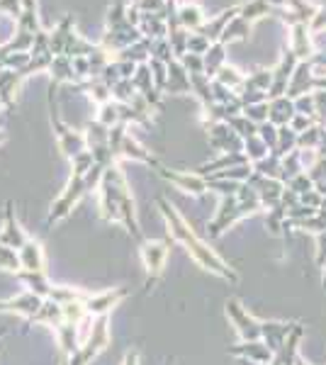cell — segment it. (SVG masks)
<instances>
[{
	"label": "cell",
	"mask_w": 326,
	"mask_h": 365,
	"mask_svg": "<svg viewBox=\"0 0 326 365\" xmlns=\"http://www.w3.org/2000/svg\"><path fill=\"white\" fill-rule=\"evenodd\" d=\"M100 192V215L105 222H122L127 227V232L139 241H144V234L139 229V220H136V210H134V197L129 192L127 178L120 170L117 163L105 168L103 180L98 185Z\"/></svg>",
	"instance_id": "obj_1"
},
{
	"label": "cell",
	"mask_w": 326,
	"mask_h": 365,
	"mask_svg": "<svg viewBox=\"0 0 326 365\" xmlns=\"http://www.w3.org/2000/svg\"><path fill=\"white\" fill-rule=\"evenodd\" d=\"M285 187H290V190H292V192H297V195H305V192L314 190V182H312V178H310V175H307V170H305V173L295 175V178L290 180Z\"/></svg>",
	"instance_id": "obj_45"
},
{
	"label": "cell",
	"mask_w": 326,
	"mask_h": 365,
	"mask_svg": "<svg viewBox=\"0 0 326 365\" xmlns=\"http://www.w3.org/2000/svg\"><path fill=\"white\" fill-rule=\"evenodd\" d=\"M210 146L219 154H241L244 151V139L231 129L227 122L210 125Z\"/></svg>",
	"instance_id": "obj_6"
},
{
	"label": "cell",
	"mask_w": 326,
	"mask_h": 365,
	"mask_svg": "<svg viewBox=\"0 0 326 365\" xmlns=\"http://www.w3.org/2000/svg\"><path fill=\"white\" fill-rule=\"evenodd\" d=\"M86 144L88 149H100V146H108L110 144V127L100 125L98 120H91L86 127Z\"/></svg>",
	"instance_id": "obj_28"
},
{
	"label": "cell",
	"mask_w": 326,
	"mask_h": 365,
	"mask_svg": "<svg viewBox=\"0 0 326 365\" xmlns=\"http://www.w3.org/2000/svg\"><path fill=\"white\" fill-rule=\"evenodd\" d=\"M88 192V185H86V178L83 175H71L66 190L61 192V195L56 197V202L51 205L49 210V217H46V225H54V222L63 220V217L68 215L71 210H73V205L78 202V200Z\"/></svg>",
	"instance_id": "obj_5"
},
{
	"label": "cell",
	"mask_w": 326,
	"mask_h": 365,
	"mask_svg": "<svg viewBox=\"0 0 326 365\" xmlns=\"http://www.w3.org/2000/svg\"><path fill=\"white\" fill-rule=\"evenodd\" d=\"M244 154L248 158V163H256V161H260V158L268 156L270 149L265 146V141L256 134V137H251V139L244 141Z\"/></svg>",
	"instance_id": "obj_36"
},
{
	"label": "cell",
	"mask_w": 326,
	"mask_h": 365,
	"mask_svg": "<svg viewBox=\"0 0 326 365\" xmlns=\"http://www.w3.org/2000/svg\"><path fill=\"white\" fill-rule=\"evenodd\" d=\"M295 324H282V322H263L260 324V339L268 346L272 353H277L285 346V341L292 331Z\"/></svg>",
	"instance_id": "obj_15"
},
{
	"label": "cell",
	"mask_w": 326,
	"mask_h": 365,
	"mask_svg": "<svg viewBox=\"0 0 326 365\" xmlns=\"http://www.w3.org/2000/svg\"><path fill=\"white\" fill-rule=\"evenodd\" d=\"M272 83V71L268 68H258L256 73H251L248 78L244 81V88H241V93L246 91H260V93H268V88ZM239 93V96H241Z\"/></svg>",
	"instance_id": "obj_32"
},
{
	"label": "cell",
	"mask_w": 326,
	"mask_h": 365,
	"mask_svg": "<svg viewBox=\"0 0 326 365\" xmlns=\"http://www.w3.org/2000/svg\"><path fill=\"white\" fill-rule=\"evenodd\" d=\"M158 207H161V215L165 217L168 234L178 241V244L185 246V251L190 253V258L198 263V266H203L205 270H210V273H215V275H219V278H224L229 282H239V273H236V270L231 268L229 263L219 256V253L212 251L210 246H207L205 241L200 239L190 227H188V222L178 215L175 207L168 202V200L158 197Z\"/></svg>",
	"instance_id": "obj_2"
},
{
	"label": "cell",
	"mask_w": 326,
	"mask_h": 365,
	"mask_svg": "<svg viewBox=\"0 0 326 365\" xmlns=\"http://www.w3.org/2000/svg\"><path fill=\"white\" fill-rule=\"evenodd\" d=\"M54 91H56V86L51 83V91H49V113H51V125H54L56 129V139H58V149L63 151L68 158H73V156H78L81 151H86L88 149V144H86V134H81V132H76V129H71L66 122L58 117V108H56V100H54Z\"/></svg>",
	"instance_id": "obj_3"
},
{
	"label": "cell",
	"mask_w": 326,
	"mask_h": 365,
	"mask_svg": "<svg viewBox=\"0 0 326 365\" xmlns=\"http://www.w3.org/2000/svg\"><path fill=\"white\" fill-rule=\"evenodd\" d=\"M248 34H251V22H246L244 17L236 15L234 20H231L229 25H227V29L222 32L219 42L227 46V44H231V42H241V39H246Z\"/></svg>",
	"instance_id": "obj_25"
},
{
	"label": "cell",
	"mask_w": 326,
	"mask_h": 365,
	"mask_svg": "<svg viewBox=\"0 0 326 365\" xmlns=\"http://www.w3.org/2000/svg\"><path fill=\"white\" fill-rule=\"evenodd\" d=\"M0 270H8V273H20V253L17 249H10V246L0 244Z\"/></svg>",
	"instance_id": "obj_37"
},
{
	"label": "cell",
	"mask_w": 326,
	"mask_h": 365,
	"mask_svg": "<svg viewBox=\"0 0 326 365\" xmlns=\"http://www.w3.org/2000/svg\"><path fill=\"white\" fill-rule=\"evenodd\" d=\"M93 163H96V158H93L91 151H81L78 156L71 158V166H73V175H86L88 170L93 168Z\"/></svg>",
	"instance_id": "obj_42"
},
{
	"label": "cell",
	"mask_w": 326,
	"mask_h": 365,
	"mask_svg": "<svg viewBox=\"0 0 326 365\" xmlns=\"http://www.w3.org/2000/svg\"><path fill=\"white\" fill-rule=\"evenodd\" d=\"M0 105H3V103H0Z\"/></svg>",
	"instance_id": "obj_60"
},
{
	"label": "cell",
	"mask_w": 326,
	"mask_h": 365,
	"mask_svg": "<svg viewBox=\"0 0 326 365\" xmlns=\"http://www.w3.org/2000/svg\"><path fill=\"white\" fill-rule=\"evenodd\" d=\"M290 51L297 56V61H310L317 54V46H314V34L310 32V25H297L290 27Z\"/></svg>",
	"instance_id": "obj_9"
},
{
	"label": "cell",
	"mask_w": 326,
	"mask_h": 365,
	"mask_svg": "<svg viewBox=\"0 0 326 365\" xmlns=\"http://www.w3.org/2000/svg\"><path fill=\"white\" fill-rule=\"evenodd\" d=\"M229 351L239 358L256 361V363H263V365H270L272 361H275V353H272L263 341H244L241 346H234V349H229Z\"/></svg>",
	"instance_id": "obj_19"
},
{
	"label": "cell",
	"mask_w": 326,
	"mask_h": 365,
	"mask_svg": "<svg viewBox=\"0 0 326 365\" xmlns=\"http://www.w3.org/2000/svg\"><path fill=\"white\" fill-rule=\"evenodd\" d=\"M314 66L312 61H300L297 68H295L292 78H290V86H287V98H300V96H307V93L314 91Z\"/></svg>",
	"instance_id": "obj_12"
},
{
	"label": "cell",
	"mask_w": 326,
	"mask_h": 365,
	"mask_svg": "<svg viewBox=\"0 0 326 365\" xmlns=\"http://www.w3.org/2000/svg\"><path fill=\"white\" fill-rule=\"evenodd\" d=\"M317 266H326V232L317 234Z\"/></svg>",
	"instance_id": "obj_52"
},
{
	"label": "cell",
	"mask_w": 326,
	"mask_h": 365,
	"mask_svg": "<svg viewBox=\"0 0 326 365\" xmlns=\"http://www.w3.org/2000/svg\"><path fill=\"white\" fill-rule=\"evenodd\" d=\"M134 96H136V88L132 86V78H122L117 86H112V100H117V103L129 105Z\"/></svg>",
	"instance_id": "obj_40"
},
{
	"label": "cell",
	"mask_w": 326,
	"mask_h": 365,
	"mask_svg": "<svg viewBox=\"0 0 326 365\" xmlns=\"http://www.w3.org/2000/svg\"><path fill=\"white\" fill-rule=\"evenodd\" d=\"M178 20L188 32H200V27L207 22V15L198 3H180L178 5Z\"/></svg>",
	"instance_id": "obj_21"
},
{
	"label": "cell",
	"mask_w": 326,
	"mask_h": 365,
	"mask_svg": "<svg viewBox=\"0 0 326 365\" xmlns=\"http://www.w3.org/2000/svg\"><path fill=\"white\" fill-rule=\"evenodd\" d=\"M163 93H173V96L193 93L190 91V73H188L185 66L180 63V58H173V61L168 63V81H165Z\"/></svg>",
	"instance_id": "obj_18"
},
{
	"label": "cell",
	"mask_w": 326,
	"mask_h": 365,
	"mask_svg": "<svg viewBox=\"0 0 326 365\" xmlns=\"http://www.w3.org/2000/svg\"><path fill=\"white\" fill-rule=\"evenodd\" d=\"M314 110H317V125L326 127V91H312Z\"/></svg>",
	"instance_id": "obj_48"
},
{
	"label": "cell",
	"mask_w": 326,
	"mask_h": 365,
	"mask_svg": "<svg viewBox=\"0 0 326 365\" xmlns=\"http://www.w3.org/2000/svg\"><path fill=\"white\" fill-rule=\"evenodd\" d=\"M265 15H277V5L272 0H244L239 10V17H244L246 22H256Z\"/></svg>",
	"instance_id": "obj_23"
},
{
	"label": "cell",
	"mask_w": 326,
	"mask_h": 365,
	"mask_svg": "<svg viewBox=\"0 0 326 365\" xmlns=\"http://www.w3.org/2000/svg\"><path fill=\"white\" fill-rule=\"evenodd\" d=\"M297 115L295 110V100L287 98V96H280V98H272L268 100V122L275 127H285L292 122V117Z\"/></svg>",
	"instance_id": "obj_16"
},
{
	"label": "cell",
	"mask_w": 326,
	"mask_h": 365,
	"mask_svg": "<svg viewBox=\"0 0 326 365\" xmlns=\"http://www.w3.org/2000/svg\"><path fill=\"white\" fill-rule=\"evenodd\" d=\"M227 125H229L231 129H234V132L239 134V137L244 139V141H246V139H251V137H256V134H258V125H256V122L248 120V117H246L244 113L236 115V117H231Z\"/></svg>",
	"instance_id": "obj_34"
},
{
	"label": "cell",
	"mask_w": 326,
	"mask_h": 365,
	"mask_svg": "<svg viewBox=\"0 0 326 365\" xmlns=\"http://www.w3.org/2000/svg\"><path fill=\"white\" fill-rule=\"evenodd\" d=\"M280 161L282 158H277L275 154H268L265 158H260V161L251 163V168L256 173L265 175V178H280Z\"/></svg>",
	"instance_id": "obj_35"
},
{
	"label": "cell",
	"mask_w": 326,
	"mask_h": 365,
	"mask_svg": "<svg viewBox=\"0 0 326 365\" xmlns=\"http://www.w3.org/2000/svg\"><path fill=\"white\" fill-rule=\"evenodd\" d=\"M227 317L234 322L236 331L244 341H260V322H256L241 307L239 299H227Z\"/></svg>",
	"instance_id": "obj_7"
},
{
	"label": "cell",
	"mask_w": 326,
	"mask_h": 365,
	"mask_svg": "<svg viewBox=\"0 0 326 365\" xmlns=\"http://www.w3.org/2000/svg\"><path fill=\"white\" fill-rule=\"evenodd\" d=\"M17 278H20L29 287V292L39 295L41 299H46L51 295V287H54V285L49 282L44 270H34V273H32V270H20V273H17Z\"/></svg>",
	"instance_id": "obj_24"
},
{
	"label": "cell",
	"mask_w": 326,
	"mask_h": 365,
	"mask_svg": "<svg viewBox=\"0 0 326 365\" xmlns=\"http://www.w3.org/2000/svg\"><path fill=\"white\" fill-rule=\"evenodd\" d=\"M129 295L127 287H115V290H108V292H98V295H88L86 297V312L93 317H105L112 307L122 302L124 297Z\"/></svg>",
	"instance_id": "obj_10"
},
{
	"label": "cell",
	"mask_w": 326,
	"mask_h": 365,
	"mask_svg": "<svg viewBox=\"0 0 326 365\" xmlns=\"http://www.w3.org/2000/svg\"><path fill=\"white\" fill-rule=\"evenodd\" d=\"M297 137L300 134L290 125L277 127V146H275V151H270V154H275L277 158H285L287 154H292V151L297 149Z\"/></svg>",
	"instance_id": "obj_27"
},
{
	"label": "cell",
	"mask_w": 326,
	"mask_h": 365,
	"mask_svg": "<svg viewBox=\"0 0 326 365\" xmlns=\"http://www.w3.org/2000/svg\"><path fill=\"white\" fill-rule=\"evenodd\" d=\"M5 336V329H3V331H0V339H3Z\"/></svg>",
	"instance_id": "obj_58"
},
{
	"label": "cell",
	"mask_w": 326,
	"mask_h": 365,
	"mask_svg": "<svg viewBox=\"0 0 326 365\" xmlns=\"http://www.w3.org/2000/svg\"><path fill=\"white\" fill-rule=\"evenodd\" d=\"M5 139H8V134H5V132H0V144H3Z\"/></svg>",
	"instance_id": "obj_56"
},
{
	"label": "cell",
	"mask_w": 326,
	"mask_h": 365,
	"mask_svg": "<svg viewBox=\"0 0 326 365\" xmlns=\"http://www.w3.org/2000/svg\"><path fill=\"white\" fill-rule=\"evenodd\" d=\"M212 81H217V83L227 86L229 91H234L236 96H239V93H241V88H244L246 76H244V73H239V71H236L234 66H227V63H224V66L219 68V73H217Z\"/></svg>",
	"instance_id": "obj_30"
},
{
	"label": "cell",
	"mask_w": 326,
	"mask_h": 365,
	"mask_svg": "<svg viewBox=\"0 0 326 365\" xmlns=\"http://www.w3.org/2000/svg\"><path fill=\"white\" fill-rule=\"evenodd\" d=\"M96 120L100 122V125H105V127H110V129L115 127V125H122V103H117V100H110V103L100 105Z\"/></svg>",
	"instance_id": "obj_31"
},
{
	"label": "cell",
	"mask_w": 326,
	"mask_h": 365,
	"mask_svg": "<svg viewBox=\"0 0 326 365\" xmlns=\"http://www.w3.org/2000/svg\"><path fill=\"white\" fill-rule=\"evenodd\" d=\"M56 336H58V346H61V351L66 353L68 358L81 349V346H78V336H76V324L61 322L56 327Z\"/></svg>",
	"instance_id": "obj_29"
},
{
	"label": "cell",
	"mask_w": 326,
	"mask_h": 365,
	"mask_svg": "<svg viewBox=\"0 0 326 365\" xmlns=\"http://www.w3.org/2000/svg\"><path fill=\"white\" fill-rule=\"evenodd\" d=\"M158 173H161L165 180L173 182L178 190L190 192V195H203L207 187H210L207 178H205V175H200L198 170H195V173H183V170H170V168L161 166V168H158Z\"/></svg>",
	"instance_id": "obj_8"
},
{
	"label": "cell",
	"mask_w": 326,
	"mask_h": 365,
	"mask_svg": "<svg viewBox=\"0 0 326 365\" xmlns=\"http://www.w3.org/2000/svg\"><path fill=\"white\" fill-rule=\"evenodd\" d=\"M295 365H307V363H305V361H302V358L297 356V361H295Z\"/></svg>",
	"instance_id": "obj_57"
},
{
	"label": "cell",
	"mask_w": 326,
	"mask_h": 365,
	"mask_svg": "<svg viewBox=\"0 0 326 365\" xmlns=\"http://www.w3.org/2000/svg\"><path fill=\"white\" fill-rule=\"evenodd\" d=\"M180 63L185 66L188 73H205V61L200 54H185L180 58Z\"/></svg>",
	"instance_id": "obj_49"
},
{
	"label": "cell",
	"mask_w": 326,
	"mask_h": 365,
	"mask_svg": "<svg viewBox=\"0 0 326 365\" xmlns=\"http://www.w3.org/2000/svg\"><path fill=\"white\" fill-rule=\"evenodd\" d=\"M17 253H20V266L22 270H44V249H41V244L37 239H27L25 244L17 249Z\"/></svg>",
	"instance_id": "obj_20"
},
{
	"label": "cell",
	"mask_w": 326,
	"mask_h": 365,
	"mask_svg": "<svg viewBox=\"0 0 326 365\" xmlns=\"http://www.w3.org/2000/svg\"><path fill=\"white\" fill-rule=\"evenodd\" d=\"M324 125H312L307 132H302L297 137V149H317L319 139H322Z\"/></svg>",
	"instance_id": "obj_39"
},
{
	"label": "cell",
	"mask_w": 326,
	"mask_h": 365,
	"mask_svg": "<svg viewBox=\"0 0 326 365\" xmlns=\"http://www.w3.org/2000/svg\"><path fill=\"white\" fill-rule=\"evenodd\" d=\"M61 365H68V361H63V363H61Z\"/></svg>",
	"instance_id": "obj_59"
},
{
	"label": "cell",
	"mask_w": 326,
	"mask_h": 365,
	"mask_svg": "<svg viewBox=\"0 0 326 365\" xmlns=\"http://www.w3.org/2000/svg\"><path fill=\"white\" fill-rule=\"evenodd\" d=\"M22 73L17 68H3L0 71V103L8 110H15L17 105V91L22 83Z\"/></svg>",
	"instance_id": "obj_14"
},
{
	"label": "cell",
	"mask_w": 326,
	"mask_h": 365,
	"mask_svg": "<svg viewBox=\"0 0 326 365\" xmlns=\"http://www.w3.org/2000/svg\"><path fill=\"white\" fill-rule=\"evenodd\" d=\"M54 302L58 304H68V302H86V292H78L73 287H51V295H49Z\"/></svg>",
	"instance_id": "obj_38"
},
{
	"label": "cell",
	"mask_w": 326,
	"mask_h": 365,
	"mask_svg": "<svg viewBox=\"0 0 326 365\" xmlns=\"http://www.w3.org/2000/svg\"><path fill=\"white\" fill-rule=\"evenodd\" d=\"M310 32H312V34H322V32H326V5H319L317 15H314V20L310 22Z\"/></svg>",
	"instance_id": "obj_50"
},
{
	"label": "cell",
	"mask_w": 326,
	"mask_h": 365,
	"mask_svg": "<svg viewBox=\"0 0 326 365\" xmlns=\"http://www.w3.org/2000/svg\"><path fill=\"white\" fill-rule=\"evenodd\" d=\"M224 51H227V46H224L222 42H215L210 46V51H207V54L203 56V61H205V76L207 78H215V76L219 73V68L224 66V58H227V54H224Z\"/></svg>",
	"instance_id": "obj_26"
},
{
	"label": "cell",
	"mask_w": 326,
	"mask_h": 365,
	"mask_svg": "<svg viewBox=\"0 0 326 365\" xmlns=\"http://www.w3.org/2000/svg\"><path fill=\"white\" fill-rule=\"evenodd\" d=\"M244 115L256 125H263V122H268V103L248 105V108H244Z\"/></svg>",
	"instance_id": "obj_46"
},
{
	"label": "cell",
	"mask_w": 326,
	"mask_h": 365,
	"mask_svg": "<svg viewBox=\"0 0 326 365\" xmlns=\"http://www.w3.org/2000/svg\"><path fill=\"white\" fill-rule=\"evenodd\" d=\"M27 241L25 232L20 229V222L15 217V205L5 202V220H3V232H0V244L10 246V249H20L22 244Z\"/></svg>",
	"instance_id": "obj_11"
},
{
	"label": "cell",
	"mask_w": 326,
	"mask_h": 365,
	"mask_svg": "<svg viewBox=\"0 0 326 365\" xmlns=\"http://www.w3.org/2000/svg\"><path fill=\"white\" fill-rule=\"evenodd\" d=\"M168 246L170 241H141V261L146 268V287H151L153 282L161 278L165 258H168Z\"/></svg>",
	"instance_id": "obj_4"
},
{
	"label": "cell",
	"mask_w": 326,
	"mask_h": 365,
	"mask_svg": "<svg viewBox=\"0 0 326 365\" xmlns=\"http://www.w3.org/2000/svg\"><path fill=\"white\" fill-rule=\"evenodd\" d=\"M49 73H51V83H54V86L78 83V78H76V73H73V58H71V56L58 54V56L51 58Z\"/></svg>",
	"instance_id": "obj_22"
},
{
	"label": "cell",
	"mask_w": 326,
	"mask_h": 365,
	"mask_svg": "<svg viewBox=\"0 0 326 365\" xmlns=\"http://www.w3.org/2000/svg\"><path fill=\"white\" fill-rule=\"evenodd\" d=\"M32 322H39V324H54L58 327L61 324V304L54 302L51 297L44 299V304H41V309L37 312V317H34Z\"/></svg>",
	"instance_id": "obj_33"
},
{
	"label": "cell",
	"mask_w": 326,
	"mask_h": 365,
	"mask_svg": "<svg viewBox=\"0 0 326 365\" xmlns=\"http://www.w3.org/2000/svg\"><path fill=\"white\" fill-rule=\"evenodd\" d=\"M210 46H212V42L205 37V34H200V32H190V37H188V54L205 56L207 51H210Z\"/></svg>",
	"instance_id": "obj_41"
},
{
	"label": "cell",
	"mask_w": 326,
	"mask_h": 365,
	"mask_svg": "<svg viewBox=\"0 0 326 365\" xmlns=\"http://www.w3.org/2000/svg\"><path fill=\"white\" fill-rule=\"evenodd\" d=\"M312 125H317V122H314V120H310V117H307V115H300V113L292 117V122H290V127H292V129H295V132H297V134L307 132V129H310Z\"/></svg>",
	"instance_id": "obj_51"
},
{
	"label": "cell",
	"mask_w": 326,
	"mask_h": 365,
	"mask_svg": "<svg viewBox=\"0 0 326 365\" xmlns=\"http://www.w3.org/2000/svg\"><path fill=\"white\" fill-rule=\"evenodd\" d=\"M295 110H297L300 115H307L310 120L317 122V110H314V96H312V93L295 98Z\"/></svg>",
	"instance_id": "obj_44"
},
{
	"label": "cell",
	"mask_w": 326,
	"mask_h": 365,
	"mask_svg": "<svg viewBox=\"0 0 326 365\" xmlns=\"http://www.w3.org/2000/svg\"><path fill=\"white\" fill-rule=\"evenodd\" d=\"M258 137L265 141V146H268L270 151H275V146H277V127L275 125H270V122L258 125Z\"/></svg>",
	"instance_id": "obj_47"
},
{
	"label": "cell",
	"mask_w": 326,
	"mask_h": 365,
	"mask_svg": "<svg viewBox=\"0 0 326 365\" xmlns=\"http://www.w3.org/2000/svg\"><path fill=\"white\" fill-rule=\"evenodd\" d=\"M122 365H139V353L136 351H129L127 356H124V363Z\"/></svg>",
	"instance_id": "obj_53"
},
{
	"label": "cell",
	"mask_w": 326,
	"mask_h": 365,
	"mask_svg": "<svg viewBox=\"0 0 326 365\" xmlns=\"http://www.w3.org/2000/svg\"><path fill=\"white\" fill-rule=\"evenodd\" d=\"M239 365H263V363H256V361H246V358H241Z\"/></svg>",
	"instance_id": "obj_55"
},
{
	"label": "cell",
	"mask_w": 326,
	"mask_h": 365,
	"mask_svg": "<svg viewBox=\"0 0 326 365\" xmlns=\"http://www.w3.org/2000/svg\"><path fill=\"white\" fill-rule=\"evenodd\" d=\"M41 304H44V299H41L39 295H34V292H25V295H20V297L0 302V312H15V314L27 317V322H32L34 317H37V312L41 309Z\"/></svg>",
	"instance_id": "obj_13"
},
{
	"label": "cell",
	"mask_w": 326,
	"mask_h": 365,
	"mask_svg": "<svg viewBox=\"0 0 326 365\" xmlns=\"http://www.w3.org/2000/svg\"><path fill=\"white\" fill-rule=\"evenodd\" d=\"M285 220H287V210L282 207V205L272 207L268 212V229H270V234H280L282 232V225H285Z\"/></svg>",
	"instance_id": "obj_43"
},
{
	"label": "cell",
	"mask_w": 326,
	"mask_h": 365,
	"mask_svg": "<svg viewBox=\"0 0 326 365\" xmlns=\"http://www.w3.org/2000/svg\"><path fill=\"white\" fill-rule=\"evenodd\" d=\"M317 154L322 156V158H326V127H324V132H322V139H319Z\"/></svg>",
	"instance_id": "obj_54"
},
{
	"label": "cell",
	"mask_w": 326,
	"mask_h": 365,
	"mask_svg": "<svg viewBox=\"0 0 326 365\" xmlns=\"http://www.w3.org/2000/svg\"><path fill=\"white\" fill-rule=\"evenodd\" d=\"M239 10H241V3H236V5H231L229 10H222L217 17H212V20H207L203 27H200V34H205L207 39H210L212 44L219 42V37H222V32L227 29V25L231 20H234L236 15H239Z\"/></svg>",
	"instance_id": "obj_17"
}]
</instances>
